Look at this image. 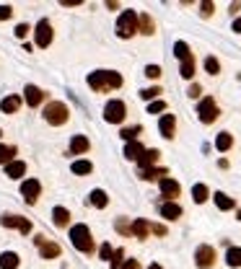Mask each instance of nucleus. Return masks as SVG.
Returning <instances> with one entry per match:
<instances>
[{
    "mask_svg": "<svg viewBox=\"0 0 241 269\" xmlns=\"http://www.w3.org/2000/svg\"><path fill=\"white\" fill-rule=\"evenodd\" d=\"M88 148H91V142H88L86 134H73V140H70V153L73 156H83Z\"/></svg>",
    "mask_w": 241,
    "mask_h": 269,
    "instance_id": "nucleus-15",
    "label": "nucleus"
},
{
    "mask_svg": "<svg viewBox=\"0 0 241 269\" xmlns=\"http://www.w3.org/2000/svg\"><path fill=\"white\" fill-rule=\"evenodd\" d=\"M233 32H238V34H241V16L233 21Z\"/></svg>",
    "mask_w": 241,
    "mask_h": 269,
    "instance_id": "nucleus-50",
    "label": "nucleus"
},
{
    "mask_svg": "<svg viewBox=\"0 0 241 269\" xmlns=\"http://www.w3.org/2000/svg\"><path fill=\"white\" fill-rule=\"evenodd\" d=\"M114 228H117L119 233H122V236H127V233H130V222H127L125 218H119V220H117V226H114Z\"/></svg>",
    "mask_w": 241,
    "mask_h": 269,
    "instance_id": "nucleus-41",
    "label": "nucleus"
},
{
    "mask_svg": "<svg viewBox=\"0 0 241 269\" xmlns=\"http://www.w3.org/2000/svg\"><path fill=\"white\" fill-rule=\"evenodd\" d=\"M231 145H233V138H231L228 132H220L218 138H215V148H218L220 153H225V150H231Z\"/></svg>",
    "mask_w": 241,
    "mask_h": 269,
    "instance_id": "nucleus-29",
    "label": "nucleus"
},
{
    "mask_svg": "<svg viewBox=\"0 0 241 269\" xmlns=\"http://www.w3.org/2000/svg\"><path fill=\"white\" fill-rule=\"evenodd\" d=\"M161 218H166V220H179V218H182V207H179L176 202H163V204H161Z\"/></svg>",
    "mask_w": 241,
    "mask_h": 269,
    "instance_id": "nucleus-17",
    "label": "nucleus"
},
{
    "mask_svg": "<svg viewBox=\"0 0 241 269\" xmlns=\"http://www.w3.org/2000/svg\"><path fill=\"white\" fill-rule=\"evenodd\" d=\"M70 171L75 174V176H86V174H91L94 171V166L88 160H75L73 166H70Z\"/></svg>",
    "mask_w": 241,
    "mask_h": 269,
    "instance_id": "nucleus-30",
    "label": "nucleus"
},
{
    "mask_svg": "<svg viewBox=\"0 0 241 269\" xmlns=\"http://www.w3.org/2000/svg\"><path fill=\"white\" fill-rule=\"evenodd\" d=\"M200 8H202V10H200V13H202V18H210V16H213V10H215V6L210 3V0H207V3H202Z\"/></svg>",
    "mask_w": 241,
    "mask_h": 269,
    "instance_id": "nucleus-42",
    "label": "nucleus"
},
{
    "mask_svg": "<svg viewBox=\"0 0 241 269\" xmlns=\"http://www.w3.org/2000/svg\"><path fill=\"white\" fill-rule=\"evenodd\" d=\"M197 114H200V122H202V124H213L215 119H218V114H220L215 98H213V96H205V98L197 104Z\"/></svg>",
    "mask_w": 241,
    "mask_h": 269,
    "instance_id": "nucleus-6",
    "label": "nucleus"
},
{
    "mask_svg": "<svg viewBox=\"0 0 241 269\" xmlns=\"http://www.w3.org/2000/svg\"><path fill=\"white\" fill-rule=\"evenodd\" d=\"M24 94H26V104H29V106H32V109H37L39 104L44 101V96H47V94H44L39 86H32V83H29V86L24 88Z\"/></svg>",
    "mask_w": 241,
    "mask_h": 269,
    "instance_id": "nucleus-13",
    "label": "nucleus"
},
{
    "mask_svg": "<svg viewBox=\"0 0 241 269\" xmlns=\"http://www.w3.org/2000/svg\"><path fill=\"white\" fill-rule=\"evenodd\" d=\"M158 184H161V194H163V197H166L169 202H174V200L179 197V192H182L179 182H174V178H169V176H163Z\"/></svg>",
    "mask_w": 241,
    "mask_h": 269,
    "instance_id": "nucleus-12",
    "label": "nucleus"
},
{
    "mask_svg": "<svg viewBox=\"0 0 241 269\" xmlns=\"http://www.w3.org/2000/svg\"><path fill=\"white\" fill-rule=\"evenodd\" d=\"M143 150H145V148H143L138 140H132V142H127V145H125V158H130V160H138V158L143 156Z\"/></svg>",
    "mask_w": 241,
    "mask_h": 269,
    "instance_id": "nucleus-25",
    "label": "nucleus"
},
{
    "mask_svg": "<svg viewBox=\"0 0 241 269\" xmlns=\"http://www.w3.org/2000/svg\"><path fill=\"white\" fill-rule=\"evenodd\" d=\"M158 94H161L158 86H153V88H143V91H140V98H143V101H153Z\"/></svg>",
    "mask_w": 241,
    "mask_h": 269,
    "instance_id": "nucleus-37",
    "label": "nucleus"
},
{
    "mask_svg": "<svg viewBox=\"0 0 241 269\" xmlns=\"http://www.w3.org/2000/svg\"><path fill=\"white\" fill-rule=\"evenodd\" d=\"M130 233L135 236V238H140V241H143V238H148V233H150V222L148 220H135L132 222V226H130Z\"/></svg>",
    "mask_w": 241,
    "mask_h": 269,
    "instance_id": "nucleus-18",
    "label": "nucleus"
},
{
    "mask_svg": "<svg viewBox=\"0 0 241 269\" xmlns=\"http://www.w3.org/2000/svg\"><path fill=\"white\" fill-rule=\"evenodd\" d=\"M0 134H3V130H0Z\"/></svg>",
    "mask_w": 241,
    "mask_h": 269,
    "instance_id": "nucleus-53",
    "label": "nucleus"
},
{
    "mask_svg": "<svg viewBox=\"0 0 241 269\" xmlns=\"http://www.w3.org/2000/svg\"><path fill=\"white\" fill-rule=\"evenodd\" d=\"M119 269H140V264H138V259H125Z\"/></svg>",
    "mask_w": 241,
    "mask_h": 269,
    "instance_id": "nucleus-47",
    "label": "nucleus"
},
{
    "mask_svg": "<svg viewBox=\"0 0 241 269\" xmlns=\"http://www.w3.org/2000/svg\"><path fill=\"white\" fill-rule=\"evenodd\" d=\"M68 119H70L68 104H63V101H50L47 106H44V122H47V124L60 127V124H65Z\"/></svg>",
    "mask_w": 241,
    "mask_h": 269,
    "instance_id": "nucleus-2",
    "label": "nucleus"
},
{
    "mask_svg": "<svg viewBox=\"0 0 241 269\" xmlns=\"http://www.w3.org/2000/svg\"><path fill=\"white\" fill-rule=\"evenodd\" d=\"M34 244H37V248H39V254H42V259H57L60 254H63L60 244L50 241L47 236H37V238H34Z\"/></svg>",
    "mask_w": 241,
    "mask_h": 269,
    "instance_id": "nucleus-7",
    "label": "nucleus"
},
{
    "mask_svg": "<svg viewBox=\"0 0 241 269\" xmlns=\"http://www.w3.org/2000/svg\"><path fill=\"white\" fill-rule=\"evenodd\" d=\"M238 220H241V210H238Z\"/></svg>",
    "mask_w": 241,
    "mask_h": 269,
    "instance_id": "nucleus-52",
    "label": "nucleus"
},
{
    "mask_svg": "<svg viewBox=\"0 0 241 269\" xmlns=\"http://www.w3.org/2000/svg\"><path fill=\"white\" fill-rule=\"evenodd\" d=\"M21 109V96H6L0 101V112L3 114H16Z\"/></svg>",
    "mask_w": 241,
    "mask_h": 269,
    "instance_id": "nucleus-16",
    "label": "nucleus"
},
{
    "mask_svg": "<svg viewBox=\"0 0 241 269\" xmlns=\"http://www.w3.org/2000/svg\"><path fill=\"white\" fill-rule=\"evenodd\" d=\"M125 116H127V106H125V101H119V98H112L107 106H104V119H107L109 124H122L125 122Z\"/></svg>",
    "mask_w": 241,
    "mask_h": 269,
    "instance_id": "nucleus-5",
    "label": "nucleus"
},
{
    "mask_svg": "<svg viewBox=\"0 0 241 269\" xmlns=\"http://www.w3.org/2000/svg\"><path fill=\"white\" fill-rule=\"evenodd\" d=\"M166 112V101H150L148 104V114H161Z\"/></svg>",
    "mask_w": 241,
    "mask_h": 269,
    "instance_id": "nucleus-39",
    "label": "nucleus"
},
{
    "mask_svg": "<svg viewBox=\"0 0 241 269\" xmlns=\"http://www.w3.org/2000/svg\"><path fill=\"white\" fill-rule=\"evenodd\" d=\"M0 222H3V226L6 228H16V230H21L24 236L26 233H32V222H29L26 218H21V215H3V218H0Z\"/></svg>",
    "mask_w": 241,
    "mask_h": 269,
    "instance_id": "nucleus-11",
    "label": "nucleus"
},
{
    "mask_svg": "<svg viewBox=\"0 0 241 269\" xmlns=\"http://www.w3.org/2000/svg\"><path fill=\"white\" fill-rule=\"evenodd\" d=\"M163 176H166V168H140V178H145V182L163 178Z\"/></svg>",
    "mask_w": 241,
    "mask_h": 269,
    "instance_id": "nucleus-31",
    "label": "nucleus"
},
{
    "mask_svg": "<svg viewBox=\"0 0 241 269\" xmlns=\"http://www.w3.org/2000/svg\"><path fill=\"white\" fill-rule=\"evenodd\" d=\"M122 76L114 70H94L88 76V86L94 88L96 94H107V91H114V88H122Z\"/></svg>",
    "mask_w": 241,
    "mask_h": 269,
    "instance_id": "nucleus-1",
    "label": "nucleus"
},
{
    "mask_svg": "<svg viewBox=\"0 0 241 269\" xmlns=\"http://www.w3.org/2000/svg\"><path fill=\"white\" fill-rule=\"evenodd\" d=\"M34 39H37V47H42V50H47L50 44H52V24H50L47 18H42V21L37 24Z\"/></svg>",
    "mask_w": 241,
    "mask_h": 269,
    "instance_id": "nucleus-9",
    "label": "nucleus"
},
{
    "mask_svg": "<svg viewBox=\"0 0 241 269\" xmlns=\"http://www.w3.org/2000/svg\"><path fill=\"white\" fill-rule=\"evenodd\" d=\"M63 6H81V0H60Z\"/></svg>",
    "mask_w": 241,
    "mask_h": 269,
    "instance_id": "nucleus-49",
    "label": "nucleus"
},
{
    "mask_svg": "<svg viewBox=\"0 0 241 269\" xmlns=\"http://www.w3.org/2000/svg\"><path fill=\"white\" fill-rule=\"evenodd\" d=\"M99 254H101V259H112V254H114V251H112V246H109V244H101V251H99Z\"/></svg>",
    "mask_w": 241,
    "mask_h": 269,
    "instance_id": "nucleus-46",
    "label": "nucleus"
},
{
    "mask_svg": "<svg viewBox=\"0 0 241 269\" xmlns=\"http://www.w3.org/2000/svg\"><path fill=\"white\" fill-rule=\"evenodd\" d=\"M207 197H210V189H207L205 184H194V186H192V200L197 202V204L207 202Z\"/></svg>",
    "mask_w": 241,
    "mask_h": 269,
    "instance_id": "nucleus-26",
    "label": "nucleus"
},
{
    "mask_svg": "<svg viewBox=\"0 0 241 269\" xmlns=\"http://www.w3.org/2000/svg\"><path fill=\"white\" fill-rule=\"evenodd\" d=\"M138 32H143L145 36H150L156 32V24H153V18H150L148 13H138Z\"/></svg>",
    "mask_w": 241,
    "mask_h": 269,
    "instance_id": "nucleus-19",
    "label": "nucleus"
},
{
    "mask_svg": "<svg viewBox=\"0 0 241 269\" xmlns=\"http://www.w3.org/2000/svg\"><path fill=\"white\" fill-rule=\"evenodd\" d=\"M70 241H73V246L78 248L81 254H91V251H94L91 230H88V226H83V222H78V226L70 228Z\"/></svg>",
    "mask_w": 241,
    "mask_h": 269,
    "instance_id": "nucleus-3",
    "label": "nucleus"
},
{
    "mask_svg": "<svg viewBox=\"0 0 241 269\" xmlns=\"http://www.w3.org/2000/svg\"><path fill=\"white\" fill-rule=\"evenodd\" d=\"M91 204H94V207H99V210H104V207L109 204L107 192H104V189H94V192H91Z\"/></svg>",
    "mask_w": 241,
    "mask_h": 269,
    "instance_id": "nucleus-27",
    "label": "nucleus"
},
{
    "mask_svg": "<svg viewBox=\"0 0 241 269\" xmlns=\"http://www.w3.org/2000/svg\"><path fill=\"white\" fill-rule=\"evenodd\" d=\"M158 150L156 148H150V150H143V156L138 158V163H140V168H153V163H158Z\"/></svg>",
    "mask_w": 241,
    "mask_h": 269,
    "instance_id": "nucleus-20",
    "label": "nucleus"
},
{
    "mask_svg": "<svg viewBox=\"0 0 241 269\" xmlns=\"http://www.w3.org/2000/svg\"><path fill=\"white\" fill-rule=\"evenodd\" d=\"M213 200H215V204H218V210H223V212H225V210H233V204H236L233 197H228L225 192H215Z\"/></svg>",
    "mask_w": 241,
    "mask_h": 269,
    "instance_id": "nucleus-24",
    "label": "nucleus"
},
{
    "mask_svg": "<svg viewBox=\"0 0 241 269\" xmlns=\"http://www.w3.org/2000/svg\"><path fill=\"white\" fill-rule=\"evenodd\" d=\"M158 130L166 140H174V132H176V116L174 114H163L161 122H158Z\"/></svg>",
    "mask_w": 241,
    "mask_h": 269,
    "instance_id": "nucleus-14",
    "label": "nucleus"
},
{
    "mask_svg": "<svg viewBox=\"0 0 241 269\" xmlns=\"http://www.w3.org/2000/svg\"><path fill=\"white\" fill-rule=\"evenodd\" d=\"M148 269H163V266H161V264H150Z\"/></svg>",
    "mask_w": 241,
    "mask_h": 269,
    "instance_id": "nucleus-51",
    "label": "nucleus"
},
{
    "mask_svg": "<svg viewBox=\"0 0 241 269\" xmlns=\"http://www.w3.org/2000/svg\"><path fill=\"white\" fill-rule=\"evenodd\" d=\"M140 132H143V127H125V130H122V132H119V134H122V138H125L127 142H132V140H135V138H138V134H140Z\"/></svg>",
    "mask_w": 241,
    "mask_h": 269,
    "instance_id": "nucleus-36",
    "label": "nucleus"
},
{
    "mask_svg": "<svg viewBox=\"0 0 241 269\" xmlns=\"http://www.w3.org/2000/svg\"><path fill=\"white\" fill-rule=\"evenodd\" d=\"M13 16V8L11 6H0V21H8Z\"/></svg>",
    "mask_w": 241,
    "mask_h": 269,
    "instance_id": "nucleus-43",
    "label": "nucleus"
},
{
    "mask_svg": "<svg viewBox=\"0 0 241 269\" xmlns=\"http://www.w3.org/2000/svg\"><path fill=\"white\" fill-rule=\"evenodd\" d=\"M179 76H182V78H187V80H192V78H194V57H187V60H182V68H179Z\"/></svg>",
    "mask_w": 241,
    "mask_h": 269,
    "instance_id": "nucleus-28",
    "label": "nucleus"
},
{
    "mask_svg": "<svg viewBox=\"0 0 241 269\" xmlns=\"http://www.w3.org/2000/svg\"><path fill=\"white\" fill-rule=\"evenodd\" d=\"M145 76H148V78H153V80H156V78H161V68H158V65H148V68H145Z\"/></svg>",
    "mask_w": 241,
    "mask_h": 269,
    "instance_id": "nucleus-40",
    "label": "nucleus"
},
{
    "mask_svg": "<svg viewBox=\"0 0 241 269\" xmlns=\"http://www.w3.org/2000/svg\"><path fill=\"white\" fill-rule=\"evenodd\" d=\"M19 254H13V251H3L0 254V269H19Z\"/></svg>",
    "mask_w": 241,
    "mask_h": 269,
    "instance_id": "nucleus-21",
    "label": "nucleus"
},
{
    "mask_svg": "<svg viewBox=\"0 0 241 269\" xmlns=\"http://www.w3.org/2000/svg\"><path fill=\"white\" fill-rule=\"evenodd\" d=\"M16 153H19V150H16L13 145H0V163H6V166H8Z\"/></svg>",
    "mask_w": 241,
    "mask_h": 269,
    "instance_id": "nucleus-33",
    "label": "nucleus"
},
{
    "mask_svg": "<svg viewBox=\"0 0 241 269\" xmlns=\"http://www.w3.org/2000/svg\"><path fill=\"white\" fill-rule=\"evenodd\" d=\"M138 34V13L135 10H122V16L117 18V36L130 39Z\"/></svg>",
    "mask_w": 241,
    "mask_h": 269,
    "instance_id": "nucleus-4",
    "label": "nucleus"
},
{
    "mask_svg": "<svg viewBox=\"0 0 241 269\" xmlns=\"http://www.w3.org/2000/svg\"><path fill=\"white\" fill-rule=\"evenodd\" d=\"M122 259H125V248H117V251L112 254V259H109L112 269H119V266H122Z\"/></svg>",
    "mask_w": 241,
    "mask_h": 269,
    "instance_id": "nucleus-38",
    "label": "nucleus"
},
{
    "mask_svg": "<svg viewBox=\"0 0 241 269\" xmlns=\"http://www.w3.org/2000/svg\"><path fill=\"white\" fill-rule=\"evenodd\" d=\"M205 70L210 72V76H218V72H220V62H218L215 57H205Z\"/></svg>",
    "mask_w": 241,
    "mask_h": 269,
    "instance_id": "nucleus-35",
    "label": "nucleus"
},
{
    "mask_svg": "<svg viewBox=\"0 0 241 269\" xmlns=\"http://www.w3.org/2000/svg\"><path fill=\"white\" fill-rule=\"evenodd\" d=\"M52 220H55L57 228H68L70 226V212L65 210V207H55V210H52Z\"/></svg>",
    "mask_w": 241,
    "mask_h": 269,
    "instance_id": "nucleus-23",
    "label": "nucleus"
},
{
    "mask_svg": "<svg viewBox=\"0 0 241 269\" xmlns=\"http://www.w3.org/2000/svg\"><path fill=\"white\" fill-rule=\"evenodd\" d=\"M225 262H228V266H241V248L231 246L228 254H225Z\"/></svg>",
    "mask_w": 241,
    "mask_h": 269,
    "instance_id": "nucleus-32",
    "label": "nucleus"
},
{
    "mask_svg": "<svg viewBox=\"0 0 241 269\" xmlns=\"http://www.w3.org/2000/svg\"><path fill=\"white\" fill-rule=\"evenodd\" d=\"M200 94H202V88H200L197 83H192V86H189V91H187V96H189V98H197Z\"/></svg>",
    "mask_w": 241,
    "mask_h": 269,
    "instance_id": "nucleus-45",
    "label": "nucleus"
},
{
    "mask_svg": "<svg viewBox=\"0 0 241 269\" xmlns=\"http://www.w3.org/2000/svg\"><path fill=\"white\" fill-rule=\"evenodd\" d=\"M13 32H16V36H19V39H24V36L29 34V24H19L16 28H13Z\"/></svg>",
    "mask_w": 241,
    "mask_h": 269,
    "instance_id": "nucleus-44",
    "label": "nucleus"
},
{
    "mask_svg": "<svg viewBox=\"0 0 241 269\" xmlns=\"http://www.w3.org/2000/svg\"><path fill=\"white\" fill-rule=\"evenodd\" d=\"M150 230H153L156 236H166V226H158V222H156V226H150Z\"/></svg>",
    "mask_w": 241,
    "mask_h": 269,
    "instance_id": "nucleus-48",
    "label": "nucleus"
},
{
    "mask_svg": "<svg viewBox=\"0 0 241 269\" xmlns=\"http://www.w3.org/2000/svg\"><path fill=\"white\" fill-rule=\"evenodd\" d=\"M39 194H42L39 178H24V182H21V197L26 200V204H37Z\"/></svg>",
    "mask_w": 241,
    "mask_h": 269,
    "instance_id": "nucleus-8",
    "label": "nucleus"
},
{
    "mask_svg": "<svg viewBox=\"0 0 241 269\" xmlns=\"http://www.w3.org/2000/svg\"><path fill=\"white\" fill-rule=\"evenodd\" d=\"M194 264H197L200 269H210L215 264V248L207 246V244L197 246V251H194Z\"/></svg>",
    "mask_w": 241,
    "mask_h": 269,
    "instance_id": "nucleus-10",
    "label": "nucleus"
},
{
    "mask_svg": "<svg viewBox=\"0 0 241 269\" xmlns=\"http://www.w3.org/2000/svg\"><path fill=\"white\" fill-rule=\"evenodd\" d=\"M24 174H26V163L24 160H11L6 166V176L8 178H21Z\"/></svg>",
    "mask_w": 241,
    "mask_h": 269,
    "instance_id": "nucleus-22",
    "label": "nucleus"
},
{
    "mask_svg": "<svg viewBox=\"0 0 241 269\" xmlns=\"http://www.w3.org/2000/svg\"><path fill=\"white\" fill-rule=\"evenodd\" d=\"M174 54H176L179 60H187V57H192V52H189V44H187V42H176V44H174Z\"/></svg>",
    "mask_w": 241,
    "mask_h": 269,
    "instance_id": "nucleus-34",
    "label": "nucleus"
}]
</instances>
